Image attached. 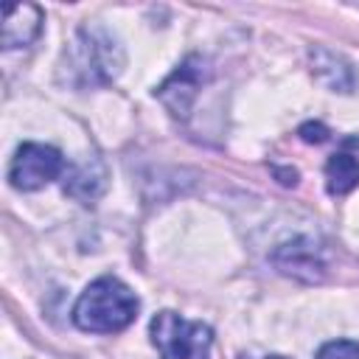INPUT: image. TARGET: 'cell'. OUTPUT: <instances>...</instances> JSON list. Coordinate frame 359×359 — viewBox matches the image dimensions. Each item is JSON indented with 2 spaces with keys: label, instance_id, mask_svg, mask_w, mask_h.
I'll return each instance as SVG.
<instances>
[{
  "label": "cell",
  "instance_id": "obj_10",
  "mask_svg": "<svg viewBox=\"0 0 359 359\" xmlns=\"http://www.w3.org/2000/svg\"><path fill=\"white\" fill-rule=\"evenodd\" d=\"M359 185V160L351 151H334L325 163V188L331 196H345Z\"/></svg>",
  "mask_w": 359,
  "mask_h": 359
},
{
  "label": "cell",
  "instance_id": "obj_7",
  "mask_svg": "<svg viewBox=\"0 0 359 359\" xmlns=\"http://www.w3.org/2000/svg\"><path fill=\"white\" fill-rule=\"evenodd\" d=\"M107 188V168L101 157H84L65 168V194L81 205L95 202Z\"/></svg>",
  "mask_w": 359,
  "mask_h": 359
},
{
  "label": "cell",
  "instance_id": "obj_3",
  "mask_svg": "<svg viewBox=\"0 0 359 359\" xmlns=\"http://www.w3.org/2000/svg\"><path fill=\"white\" fill-rule=\"evenodd\" d=\"M151 342L160 351V359H208L213 334L202 323H191L177 311L154 314L149 325Z\"/></svg>",
  "mask_w": 359,
  "mask_h": 359
},
{
  "label": "cell",
  "instance_id": "obj_8",
  "mask_svg": "<svg viewBox=\"0 0 359 359\" xmlns=\"http://www.w3.org/2000/svg\"><path fill=\"white\" fill-rule=\"evenodd\" d=\"M42 31V11L34 3H14L3 11V48H25Z\"/></svg>",
  "mask_w": 359,
  "mask_h": 359
},
{
  "label": "cell",
  "instance_id": "obj_9",
  "mask_svg": "<svg viewBox=\"0 0 359 359\" xmlns=\"http://www.w3.org/2000/svg\"><path fill=\"white\" fill-rule=\"evenodd\" d=\"M311 67H314V76L331 87V90H339V93H351L353 84H356V76H353V67L334 50L328 48H311Z\"/></svg>",
  "mask_w": 359,
  "mask_h": 359
},
{
  "label": "cell",
  "instance_id": "obj_11",
  "mask_svg": "<svg viewBox=\"0 0 359 359\" xmlns=\"http://www.w3.org/2000/svg\"><path fill=\"white\" fill-rule=\"evenodd\" d=\"M314 359H359V342L353 339H334L325 342Z\"/></svg>",
  "mask_w": 359,
  "mask_h": 359
},
{
  "label": "cell",
  "instance_id": "obj_2",
  "mask_svg": "<svg viewBox=\"0 0 359 359\" xmlns=\"http://www.w3.org/2000/svg\"><path fill=\"white\" fill-rule=\"evenodd\" d=\"M137 309L140 303L135 292L118 278L104 275L93 280L76 300L73 323L90 334H115V331H123L137 317Z\"/></svg>",
  "mask_w": 359,
  "mask_h": 359
},
{
  "label": "cell",
  "instance_id": "obj_6",
  "mask_svg": "<svg viewBox=\"0 0 359 359\" xmlns=\"http://www.w3.org/2000/svg\"><path fill=\"white\" fill-rule=\"evenodd\" d=\"M272 264L283 272V275H292L297 280H306V283H314V280H323L325 275V258H323V250L311 241V238H292L286 244H280L275 252H272Z\"/></svg>",
  "mask_w": 359,
  "mask_h": 359
},
{
  "label": "cell",
  "instance_id": "obj_12",
  "mask_svg": "<svg viewBox=\"0 0 359 359\" xmlns=\"http://www.w3.org/2000/svg\"><path fill=\"white\" fill-rule=\"evenodd\" d=\"M297 135H300L306 143H323V140L328 137V129H325L323 123H303Z\"/></svg>",
  "mask_w": 359,
  "mask_h": 359
},
{
  "label": "cell",
  "instance_id": "obj_13",
  "mask_svg": "<svg viewBox=\"0 0 359 359\" xmlns=\"http://www.w3.org/2000/svg\"><path fill=\"white\" fill-rule=\"evenodd\" d=\"M266 359H283V356H278V353H275V356H266Z\"/></svg>",
  "mask_w": 359,
  "mask_h": 359
},
{
  "label": "cell",
  "instance_id": "obj_1",
  "mask_svg": "<svg viewBox=\"0 0 359 359\" xmlns=\"http://www.w3.org/2000/svg\"><path fill=\"white\" fill-rule=\"evenodd\" d=\"M123 48L104 25H84L76 31L73 45L65 50L67 81L76 87L109 84L123 70Z\"/></svg>",
  "mask_w": 359,
  "mask_h": 359
},
{
  "label": "cell",
  "instance_id": "obj_4",
  "mask_svg": "<svg viewBox=\"0 0 359 359\" xmlns=\"http://www.w3.org/2000/svg\"><path fill=\"white\" fill-rule=\"evenodd\" d=\"M65 157L59 149L45 143H22L8 165V180L17 191H39L65 174Z\"/></svg>",
  "mask_w": 359,
  "mask_h": 359
},
{
  "label": "cell",
  "instance_id": "obj_5",
  "mask_svg": "<svg viewBox=\"0 0 359 359\" xmlns=\"http://www.w3.org/2000/svg\"><path fill=\"white\" fill-rule=\"evenodd\" d=\"M205 76H208V67H205L202 56H188V59L154 90V95L168 107L171 115L185 118L188 109H191V104H194V98H196V93H199V87H202V81H205Z\"/></svg>",
  "mask_w": 359,
  "mask_h": 359
}]
</instances>
